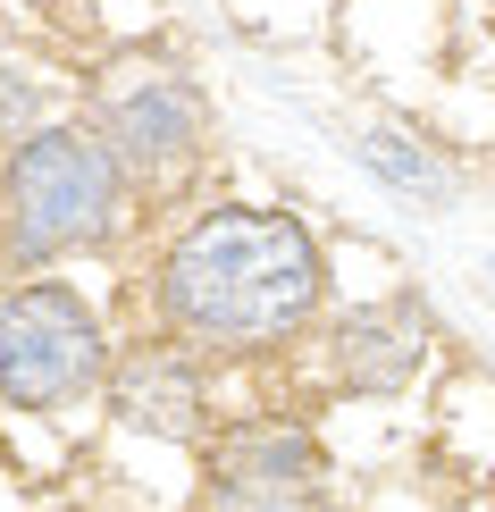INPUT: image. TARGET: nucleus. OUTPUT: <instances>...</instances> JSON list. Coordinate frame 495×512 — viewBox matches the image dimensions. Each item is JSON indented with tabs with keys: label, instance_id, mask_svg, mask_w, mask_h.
<instances>
[{
	"label": "nucleus",
	"instance_id": "f257e3e1",
	"mask_svg": "<svg viewBox=\"0 0 495 512\" xmlns=\"http://www.w3.org/2000/svg\"><path fill=\"white\" fill-rule=\"evenodd\" d=\"M311 303H319V252L286 210H210L160 261L168 336L210 353L277 345Z\"/></svg>",
	"mask_w": 495,
	"mask_h": 512
},
{
	"label": "nucleus",
	"instance_id": "f03ea898",
	"mask_svg": "<svg viewBox=\"0 0 495 512\" xmlns=\"http://www.w3.org/2000/svg\"><path fill=\"white\" fill-rule=\"evenodd\" d=\"M118 227V160L76 126H34L0 177V244L9 261H59Z\"/></svg>",
	"mask_w": 495,
	"mask_h": 512
},
{
	"label": "nucleus",
	"instance_id": "7ed1b4c3",
	"mask_svg": "<svg viewBox=\"0 0 495 512\" xmlns=\"http://www.w3.org/2000/svg\"><path fill=\"white\" fill-rule=\"evenodd\" d=\"M101 378V328L68 286L0 294V395L17 412H59Z\"/></svg>",
	"mask_w": 495,
	"mask_h": 512
},
{
	"label": "nucleus",
	"instance_id": "20e7f679",
	"mask_svg": "<svg viewBox=\"0 0 495 512\" xmlns=\"http://www.w3.org/2000/svg\"><path fill=\"white\" fill-rule=\"evenodd\" d=\"M210 504L219 512H328V462L303 429L252 420L210 462Z\"/></svg>",
	"mask_w": 495,
	"mask_h": 512
},
{
	"label": "nucleus",
	"instance_id": "39448f33",
	"mask_svg": "<svg viewBox=\"0 0 495 512\" xmlns=\"http://www.w3.org/2000/svg\"><path fill=\"white\" fill-rule=\"evenodd\" d=\"M193 135H202V110L177 76H126L101 101V152L118 168H168L193 152Z\"/></svg>",
	"mask_w": 495,
	"mask_h": 512
},
{
	"label": "nucleus",
	"instance_id": "423d86ee",
	"mask_svg": "<svg viewBox=\"0 0 495 512\" xmlns=\"http://www.w3.org/2000/svg\"><path fill=\"white\" fill-rule=\"evenodd\" d=\"M420 370V311L412 303H378V311H353L336 328V378L361 395H386Z\"/></svg>",
	"mask_w": 495,
	"mask_h": 512
},
{
	"label": "nucleus",
	"instance_id": "0eeeda50",
	"mask_svg": "<svg viewBox=\"0 0 495 512\" xmlns=\"http://www.w3.org/2000/svg\"><path fill=\"white\" fill-rule=\"evenodd\" d=\"M118 420L143 437H193L202 429V378H193L185 353H135L118 370Z\"/></svg>",
	"mask_w": 495,
	"mask_h": 512
},
{
	"label": "nucleus",
	"instance_id": "6e6552de",
	"mask_svg": "<svg viewBox=\"0 0 495 512\" xmlns=\"http://www.w3.org/2000/svg\"><path fill=\"white\" fill-rule=\"evenodd\" d=\"M370 160H378V177L412 185V194H437V168H428V160H420V152H412V143H403V135H386V126L370 135Z\"/></svg>",
	"mask_w": 495,
	"mask_h": 512
}]
</instances>
